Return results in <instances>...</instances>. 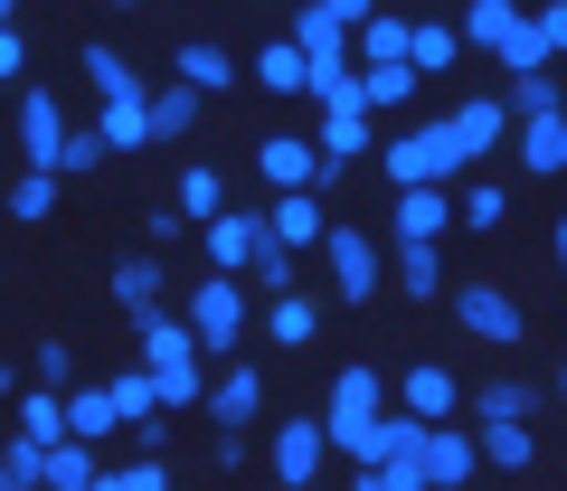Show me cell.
Returning <instances> with one entry per match:
<instances>
[{
	"mask_svg": "<svg viewBox=\"0 0 567 491\" xmlns=\"http://www.w3.org/2000/svg\"><path fill=\"white\" fill-rule=\"evenodd\" d=\"M142 368L162 378V407H189V397H208V349L189 322H162V312H142Z\"/></svg>",
	"mask_w": 567,
	"mask_h": 491,
	"instance_id": "cell-1",
	"label": "cell"
},
{
	"mask_svg": "<svg viewBox=\"0 0 567 491\" xmlns=\"http://www.w3.org/2000/svg\"><path fill=\"white\" fill-rule=\"evenodd\" d=\"M379 170L398 189H445L454 170H473V152H464V133H454V114H445V123H425V133H398V143L379 152Z\"/></svg>",
	"mask_w": 567,
	"mask_h": 491,
	"instance_id": "cell-2",
	"label": "cell"
},
{
	"mask_svg": "<svg viewBox=\"0 0 567 491\" xmlns=\"http://www.w3.org/2000/svg\"><path fill=\"white\" fill-rule=\"evenodd\" d=\"M379 368H341L331 378V407H322V426H331V453H379V426H388V407H379Z\"/></svg>",
	"mask_w": 567,
	"mask_h": 491,
	"instance_id": "cell-3",
	"label": "cell"
},
{
	"mask_svg": "<svg viewBox=\"0 0 567 491\" xmlns=\"http://www.w3.org/2000/svg\"><path fill=\"white\" fill-rule=\"evenodd\" d=\"M189 331H199L208 359H237V341L256 331V312H246V284H237V274H208V284L189 293Z\"/></svg>",
	"mask_w": 567,
	"mask_h": 491,
	"instance_id": "cell-4",
	"label": "cell"
},
{
	"mask_svg": "<svg viewBox=\"0 0 567 491\" xmlns=\"http://www.w3.org/2000/svg\"><path fill=\"white\" fill-rule=\"evenodd\" d=\"M331 463V426L322 416H293V426H275V482L284 491H312V472Z\"/></svg>",
	"mask_w": 567,
	"mask_h": 491,
	"instance_id": "cell-5",
	"label": "cell"
},
{
	"mask_svg": "<svg viewBox=\"0 0 567 491\" xmlns=\"http://www.w3.org/2000/svg\"><path fill=\"white\" fill-rule=\"evenodd\" d=\"M454 322H464L473 331V341H520V331H529V312L520 303H511V293H492V284H464V293H454Z\"/></svg>",
	"mask_w": 567,
	"mask_h": 491,
	"instance_id": "cell-6",
	"label": "cell"
},
{
	"mask_svg": "<svg viewBox=\"0 0 567 491\" xmlns=\"http://www.w3.org/2000/svg\"><path fill=\"white\" fill-rule=\"evenodd\" d=\"M66 133H76V123H66L58 95H20V152H29V170H58L66 161Z\"/></svg>",
	"mask_w": 567,
	"mask_h": 491,
	"instance_id": "cell-7",
	"label": "cell"
},
{
	"mask_svg": "<svg viewBox=\"0 0 567 491\" xmlns=\"http://www.w3.org/2000/svg\"><path fill=\"white\" fill-rule=\"evenodd\" d=\"M265 245H275V227H265V218H246V208L208 218V265H218V274H246V265L265 255Z\"/></svg>",
	"mask_w": 567,
	"mask_h": 491,
	"instance_id": "cell-8",
	"label": "cell"
},
{
	"mask_svg": "<svg viewBox=\"0 0 567 491\" xmlns=\"http://www.w3.org/2000/svg\"><path fill=\"white\" fill-rule=\"evenodd\" d=\"M256 170H265L275 189H322V180H331V152H322V143H293V133H275V143L256 152Z\"/></svg>",
	"mask_w": 567,
	"mask_h": 491,
	"instance_id": "cell-9",
	"label": "cell"
},
{
	"mask_svg": "<svg viewBox=\"0 0 567 491\" xmlns=\"http://www.w3.org/2000/svg\"><path fill=\"white\" fill-rule=\"evenodd\" d=\"M331 284L350 293V303H369V293H379V237H360V227H331Z\"/></svg>",
	"mask_w": 567,
	"mask_h": 491,
	"instance_id": "cell-10",
	"label": "cell"
},
{
	"mask_svg": "<svg viewBox=\"0 0 567 491\" xmlns=\"http://www.w3.org/2000/svg\"><path fill=\"white\" fill-rule=\"evenodd\" d=\"M256 407H265V378H256L246 359H227V378L208 388V416H218V435H246V426H256Z\"/></svg>",
	"mask_w": 567,
	"mask_h": 491,
	"instance_id": "cell-11",
	"label": "cell"
},
{
	"mask_svg": "<svg viewBox=\"0 0 567 491\" xmlns=\"http://www.w3.org/2000/svg\"><path fill=\"white\" fill-rule=\"evenodd\" d=\"M454 227V199L445 189H398V245H435Z\"/></svg>",
	"mask_w": 567,
	"mask_h": 491,
	"instance_id": "cell-12",
	"label": "cell"
},
{
	"mask_svg": "<svg viewBox=\"0 0 567 491\" xmlns=\"http://www.w3.org/2000/svg\"><path fill=\"white\" fill-rule=\"evenodd\" d=\"M483 472V435H454V426H435V445H425V482H473Z\"/></svg>",
	"mask_w": 567,
	"mask_h": 491,
	"instance_id": "cell-13",
	"label": "cell"
},
{
	"mask_svg": "<svg viewBox=\"0 0 567 491\" xmlns=\"http://www.w3.org/2000/svg\"><path fill=\"white\" fill-rule=\"evenodd\" d=\"M265 227H275V245H331V227H322V199H312V189H284Z\"/></svg>",
	"mask_w": 567,
	"mask_h": 491,
	"instance_id": "cell-14",
	"label": "cell"
},
{
	"mask_svg": "<svg viewBox=\"0 0 567 491\" xmlns=\"http://www.w3.org/2000/svg\"><path fill=\"white\" fill-rule=\"evenodd\" d=\"M454 133H464V152L483 161V152L511 133V104H502V95H464V104H454Z\"/></svg>",
	"mask_w": 567,
	"mask_h": 491,
	"instance_id": "cell-15",
	"label": "cell"
},
{
	"mask_svg": "<svg viewBox=\"0 0 567 491\" xmlns=\"http://www.w3.org/2000/svg\"><path fill=\"white\" fill-rule=\"evenodd\" d=\"M520 170H529V180L567 170V114H539V123H520Z\"/></svg>",
	"mask_w": 567,
	"mask_h": 491,
	"instance_id": "cell-16",
	"label": "cell"
},
{
	"mask_svg": "<svg viewBox=\"0 0 567 491\" xmlns=\"http://www.w3.org/2000/svg\"><path fill=\"white\" fill-rule=\"evenodd\" d=\"M114 303L133 312V322H142V312H162V255H123V265H114Z\"/></svg>",
	"mask_w": 567,
	"mask_h": 491,
	"instance_id": "cell-17",
	"label": "cell"
},
{
	"mask_svg": "<svg viewBox=\"0 0 567 491\" xmlns=\"http://www.w3.org/2000/svg\"><path fill=\"white\" fill-rule=\"evenodd\" d=\"M256 85H265V95H312V58H303L293 39H275V48L256 58Z\"/></svg>",
	"mask_w": 567,
	"mask_h": 491,
	"instance_id": "cell-18",
	"label": "cell"
},
{
	"mask_svg": "<svg viewBox=\"0 0 567 491\" xmlns=\"http://www.w3.org/2000/svg\"><path fill=\"white\" fill-rule=\"evenodd\" d=\"M95 133H104L114 152H142V143H152V95H114V104L95 114Z\"/></svg>",
	"mask_w": 567,
	"mask_h": 491,
	"instance_id": "cell-19",
	"label": "cell"
},
{
	"mask_svg": "<svg viewBox=\"0 0 567 491\" xmlns=\"http://www.w3.org/2000/svg\"><path fill=\"white\" fill-rule=\"evenodd\" d=\"M406 416H425V426H445V416H454V397H464V388H454V378H445V368H406Z\"/></svg>",
	"mask_w": 567,
	"mask_h": 491,
	"instance_id": "cell-20",
	"label": "cell"
},
{
	"mask_svg": "<svg viewBox=\"0 0 567 491\" xmlns=\"http://www.w3.org/2000/svg\"><path fill=\"white\" fill-rule=\"evenodd\" d=\"M293 48H303L312 66H322V58H360V39H350L341 20H322V10H312V0H303V20H293Z\"/></svg>",
	"mask_w": 567,
	"mask_h": 491,
	"instance_id": "cell-21",
	"label": "cell"
},
{
	"mask_svg": "<svg viewBox=\"0 0 567 491\" xmlns=\"http://www.w3.org/2000/svg\"><path fill=\"white\" fill-rule=\"evenodd\" d=\"M425 445H435V426H425V416H388L379 426V453H369V463H425Z\"/></svg>",
	"mask_w": 567,
	"mask_h": 491,
	"instance_id": "cell-22",
	"label": "cell"
},
{
	"mask_svg": "<svg viewBox=\"0 0 567 491\" xmlns=\"http://www.w3.org/2000/svg\"><path fill=\"white\" fill-rule=\"evenodd\" d=\"M20 435H29V445H66V435H76V416H66V397H58V388L20 397Z\"/></svg>",
	"mask_w": 567,
	"mask_h": 491,
	"instance_id": "cell-23",
	"label": "cell"
},
{
	"mask_svg": "<svg viewBox=\"0 0 567 491\" xmlns=\"http://www.w3.org/2000/svg\"><path fill=\"white\" fill-rule=\"evenodd\" d=\"M95 445H85V435H66V445H48V472H39V482L48 491H85V482H95Z\"/></svg>",
	"mask_w": 567,
	"mask_h": 491,
	"instance_id": "cell-24",
	"label": "cell"
},
{
	"mask_svg": "<svg viewBox=\"0 0 567 491\" xmlns=\"http://www.w3.org/2000/svg\"><path fill=\"white\" fill-rule=\"evenodd\" d=\"M181 85H199V95H218V85H237V58H227L218 39H189V48H181Z\"/></svg>",
	"mask_w": 567,
	"mask_h": 491,
	"instance_id": "cell-25",
	"label": "cell"
},
{
	"mask_svg": "<svg viewBox=\"0 0 567 491\" xmlns=\"http://www.w3.org/2000/svg\"><path fill=\"white\" fill-rule=\"evenodd\" d=\"M406 48H416V20H388L379 10V20L360 29V66H406Z\"/></svg>",
	"mask_w": 567,
	"mask_h": 491,
	"instance_id": "cell-26",
	"label": "cell"
},
{
	"mask_svg": "<svg viewBox=\"0 0 567 491\" xmlns=\"http://www.w3.org/2000/svg\"><path fill=\"white\" fill-rule=\"evenodd\" d=\"M265 331H275L284 349H303L312 331H322V303H312V293H275V312H265Z\"/></svg>",
	"mask_w": 567,
	"mask_h": 491,
	"instance_id": "cell-27",
	"label": "cell"
},
{
	"mask_svg": "<svg viewBox=\"0 0 567 491\" xmlns=\"http://www.w3.org/2000/svg\"><path fill=\"white\" fill-rule=\"evenodd\" d=\"M454 48H464V29H454V20H416V48H406V66H416V76H445Z\"/></svg>",
	"mask_w": 567,
	"mask_h": 491,
	"instance_id": "cell-28",
	"label": "cell"
},
{
	"mask_svg": "<svg viewBox=\"0 0 567 491\" xmlns=\"http://www.w3.org/2000/svg\"><path fill=\"white\" fill-rule=\"evenodd\" d=\"M322 152H331V161H360V152H369V104H331V114H322Z\"/></svg>",
	"mask_w": 567,
	"mask_h": 491,
	"instance_id": "cell-29",
	"label": "cell"
},
{
	"mask_svg": "<svg viewBox=\"0 0 567 491\" xmlns=\"http://www.w3.org/2000/svg\"><path fill=\"white\" fill-rule=\"evenodd\" d=\"M483 463H502V472L539 463V435H529V416H511V426H483Z\"/></svg>",
	"mask_w": 567,
	"mask_h": 491,
	"instance_id": "cell-30",
	"label": "cell"
},
{
	"mask_svg": "<svg viewBox=\"0 0 567 491\" xmlns=\"http://www.w3.org/2000/svg\"><path fill=\"white\" fill-rule=\"evenodd\" d=\"M189 123H199V85H162L152 95V143H181Z\"/></svg>",
	"mask_w": 567,
	"mask_h": 491,
	"instance_id": "cell-31",
	"label": "cell"
},
{
	"mask_svg": "<svg viewBox=\"0 0 567 491\" xmlns=\"http://www.w3.org/2000/svg\"><path fill=\"white\" fill-rule=\"evenodd\" d=\"M492 58H502V66H511V76H539V66H548V58H558V48H548V29H539V20H520V29H511V39H502V48H492Z\"/></svg>",
	"mask_w": 567,
	"mask_h": 491,
	"instance_id": "cell-32",
	"label": "cell"
},
{
	"mask_svg": "<svg viewBox=\"0 0 567 491\" xmlns=\"http://www.w3.org/2000/svg\"><path fill=\"white\" fill-rule=\"evenodd\" d=\"M511 123H539V114H567V95H558V85H548V66H539V76H511Z\"/></svg>",
	"mask_w": 567,
	"mask_h": 491,
	"instance_id": "cell-33",
	"label": "cell"
},
{
	"mask_svg": "<svg viewBox=\"0 0 567 491\" xmlns=\"http://www.w3.org/2000/svg\"><path fill=\"white\" fill-rule=\"evenodd\" d=\"M66 416H76V435H85V445H95V435H114V426H123L114 388H76V397H66Z\"/></svg>",
	"mask_w": 567,
	"mask_h": 491,
	"instance_id": "cell-34",
	"label": "cell"
},
{
	"mask_svg": "<svg viewBox=\"0 0 567 491\" xmlns=\"http://www.w3.org/2000/svg\"><path fill=\"white\" fill-rule=\"evenodd\" d=\"M511 29H520V10H511V0H473V10H464V39H473V48H502Z\"/></svg>",
	"mask_w": 567,
	"mask_h": 491,
	"instance_id": "cell-35",
	"label": "cell"
},
{
	"mask_svg": "<svg viewBox=\"0 0 567 491\" xmlns=\"http://www.w3.org/2000/svg\"><path fill=\"white\" fill-rule=\"evenodd\" d=\"M85 85H95L104 104H114V95H142V76H133V66L114 58V48H85Z\"/></svg>",
	"mask_w": 567,
	"mask_h": 491,
	"instance_id": "cell-36",
	"label": "cell"
},
{
	"mask_svg": "<svg viewBox=\"0 0 567 491\" xmlns=\"http://www.w3.org/2000/svg\"><path fill=\"white\" fill-rule=\"evenodd\" d=\"M416 95V66H360V104L379 114V104H406Z\"/></svg>",
	"mask_w": 567,
	"mask_h": 491,
	"instance_id": "cell-37",
	"label": "cell"
},
{
	"mask_svg": "<svg viewBox=\"0 0 567 491\" xmlns=\"http://www.w3.org/2000/svg\"><path fill=\"white\" fill-rule=\"evenodd\" d=\"M181 218H227V180L218 170H181Z\"/></svg>",
	"mask_w": 567,
	"mask_h": 491,
	"instance_id": "cell-38",
	"label": "cell"
},
{
	"mask_svg": "<svg viewBox=\"0 0 567 491\" xmlns=\"http://www.w3.org/2000/svg\"><path fill=\"white\" fill-rule=\"evenodd\" d=\"M58 208V170H20L10 180V218H48Z\"/></svg>",
	"mask_w": 567,
	"mask_h": 491,
	"instance_id": "cell-39",
	"label": "cell"
},
{
	"mask_svg": "<svg viewBox=\"0 0 567 491\" xmlns=\"http://www.w3.org/2000/svg\"><path fill=\"white\" fill-rule=\"evenodd\" d=\"M473 416H483V426H511V416H529V388H520V378H502V388H473Z\"/></svg>",
	"mask_w": 567,
	"mask_h": 491,
	"instance_id": "cell-40",
	"label": "cell"
},
{
	"mask_svg": "<svg viewBox=\"0 0 567 491\" xmlns=\"http://www.w3.org/2000/svg\"><path fill=\"white\" fill-rule=\"evenodd\" d=\"M95 161H114V143H104L95 123H76V133H66V161H58V180H76V170H95Z\"/></svg>",
	"mask_w": 567,
	"mask_h": 491,
	"instance_id": "cell-41",
	"label": "cell"
},
{
	"mask_svg": "<svg viewBox=\"0 0 567 491\" xmlns=\"http://www.w3.org/2000/svg\"><path fill=\"white\" fill-rule=\"evenodd\" d=\"M398 284L406 293H435V284H445V255H435V245H406V255H398Z\"/></svg>",
	"mask_w": 567,
	"mask_h": 491,
	"instance_id": "cell-42",
	"label": "cell"
},
{
	"mask_svg": "<svg viewBox=\"0 0 567 491\" xmlns=\"http://www.w3.org/2000/svg\"><path fill=\"white\" fill-rule=\"evenodd\" d=\"M246 274H256V293H303V284H293V245H265Z\"/></svg>",
	"mask_w": 567,
	"mask_h": 491,
	"instance_id": "cell-43",
	"label": "cell"
},
{
	"mask_svg": "<svg viewBox=\"0 0 567 491\" xmlns=\"http://www.w3.org/2000/svg\"><path fill=\"white\" fill-rule=\"evenodd\" d=\"M502 208H511L502 180H473V189H464V227H473V237H483V227H502Z\"/></svg>",
	"mask_w": 567,
	"mask_h": 491,
	"instance_id": "cell-44",
	"label": "cell"
},
{
	"mask_svg": "<svg viewBox=\"0 0 567 491\" xmlns=\"http://www.w3.org/2000/svg\"><path fill=\"white\" fill-rule=\"evenodd\" d=\"M360 491H425V463H360Z\"/></svg>",
	"mask_w": 567,
	"mask_h": 491,
	"instance_id": "cell-45",
	"label": "cell"
},
{
	"mask_svg": "<svg viewBox=\"0 0 567 491\" xmlns=\"http://www.w3.org/2000/svg\"><path fill=\"white\" fill-rule=\"evenodd\" d=\"M312 10H322V20H341V29H350V39H360V29H369V20H379L388 0H312Z\"/></svg>",
	"mask_w": 567,
	"mask_h": 491,
	"instance_id": "cell-46",
	"label": "cell"
},
{
	"mask_svg": "<svg viewBox=\"0 0 567 491\" xmlns=\"http://www.w3.org/2000/svg\"><path fill=\"white\" fill-rule=\"evenodd\" d=\"M66 378H76V349L48 341V349H39V388H66Z\"/></svg>",
	"mask_w": 567,
	"mask_h": 491,
	"instance_id": "cell-47",
	"label": "cell"
},
{
	"mask_svg": "<svg viewBox=\"0 0 567 491\" xmlns=\"http://www.w3.org/2000/svg\"><path fill=\"white\" fill-rule=\"evenodd\" d=\"M123 491H171V472H162V453H142V463H123Z\"/></svg>",
	"mask_w": 567,
	"mask_h": 491,
	"instance_id": "cell-48",
	"label": "cell"
},
{
	"mask_svg": "<svg viewBox=\"0 0 567 491\" xmlns=\"http://www.w3.org/2000/svg\"><path fill=\"white\" fill-rule=\"evenodd\" d=\"M20 66H29V48H20V29H0V85L20 76Z\"/></svg>",
	"mask_w": 567,
	"mask_h": 491,
	"instance_id": "cell-49",
	"label": "cell"
},
{
	"mask_svg": "<svg viewBox=\"0 0 567 491\" xmlns=\"http://www.w3.org/2000/svg\"><path fill=\"white\" fill-rule=\"evenodd\" d=\"M85 491H123V472H95V482H85Z\"/></svg>",
	"mask_w": 567,
	"mask_h": 491,
	"instance_id": "cell-50",
	"label": "cell"
},
{
	"mask_svg": "<svg viewBox=\"0 0 567 491\" xmlns=\"http://www.w3.org/2000/svg\"><path fill=\"white\" fill-rule=\"evenodd\" d=\"M0 491H29V482H20V472H10V463H0Z\"/></svg>",
	"mask_w": 567,
	"mask_h": 491,
	"instance_id": "cell-51",
	"label": "cell"
},
{
	"mask_svg": "<svg viewBox=\"0 0 567 491\" xmlns=\"http://www.w3.org/2000/svg\"><path fill=\"white\" fill-rule=\"evenodd\" d=\"M10 20H20V0H0V29H10Z\"/></svg>",
	"mask_w": 567,
	"mask_h": 491,
	"instance_id": "cell-52",
	"label": "cell"
},
{
	"mask_svg": "<svg viewBox=\"0 0 567 491\" xmlns=\"http://www.w3.org/2000/svg\"><path fill=\"white\" fill-rule=\"evenodd\" d=\"M558 265H567V227H558Z\"/></svg>",
	"mask_w": 567,
	"mask_h": 491,
	"instance_id": "cell-53",
	"label": "cell"
},
{
	"mask_svg": "<svg viewBox=\"0 0 567 491\" xmlns=\"http://www.w3.org/2000/svg\"><path fill=\"white\" fill-rule=\"evenodd\" d=\"M558 388H567V378H558Z\"/></svg>",
	"mask_w": 567,
	"mask_h": 491,
	"instance_id": "cell-54",
	"label": "cell"
}]
</instances>
